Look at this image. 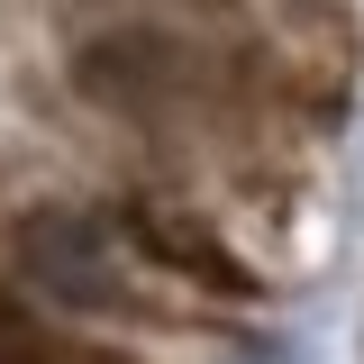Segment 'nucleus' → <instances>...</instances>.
Masks as SVG:
<instances>
[{
  "label": "nucleus",
  "mask_w": 364,
  "mask_h": 364,
  "mask_svg": "<svg viewBox=\"0 0 364 364\" xmlns=\"http://www.w3.org/2000/svg\"><path fill=\"white\" fill-rule=\"evenodd\" d=\"M128 246L146 255V264H164V273H182L191 291H228V301H255V273L228 255L219 237L200 219H182V210H164V200H136L128 210Z\"/></svg>",
  "instance_id": "nucleus-1"
}]
</instances>
